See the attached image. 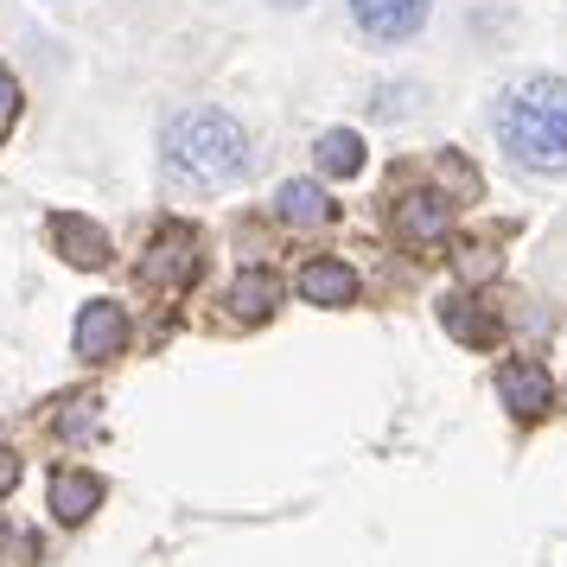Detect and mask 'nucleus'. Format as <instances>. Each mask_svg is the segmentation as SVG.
Segmentation results:
<instances>
[{
	"instance_id": "7",
	"label": "nucleus",
	"mask_w": 567,
	"mask_h": 567,
	"mask_svg": "<svg viewBox=\"0 0 567 567\" xmlns=\"http://www.w3.org/2000/svg\"><path fill=\"white\" fill-rule=\"evenodd\" d=\"M497 395H504V409L516 421H542V414L555 409V383H548V370L536 358H511L497 370Z\"/></svg>"
},
{
	"instance_id": "5",
	"label": "nucleus",
	"mask_w": 567,
	"mask_h": 567,
	"mask_svg": "<svg viewBox=\"0 0 567 567\" xmlns=\"http://www.w3.org/2000/svg\"><path fill=\"white\" fill-rule=\"evenodd\" d=\"M389 217H395V236H402V243L427 249V243H440V236L453 230V198L434 192V185H414V192H402V198L389 205Z\"/></svg>"
},
{
	"instance_id": "1",
	"label": "nucleus",
	"mask_w": 567,
	"mask_h": 567,
	"mask_svg": "<svg viewBox=\"0 0 567 567\" xmlns=\"http://www.w3.org/2000/svg\"><path fill=\"white\" fill-rule=\"evenodd\" d=\"M497 147L523 173H567V83L561 78H523L491 109Z\"/></svg>"
},
{
	"instance_id": "17",
	"label": "nucleus",
	"mask_w": 567,
	"mask_h": 567,
	"mask_svg": "<svg viewBox=\"0 0 567 567\" xmlns=\"http://www.w3.org/2000/svg\"><path fill=\"white\" fill-rule=\"evenodd\" d=\"M281 7H300V0H281Z\"/></svg>"
},
{
	"instance_id": "12",
	"label": "nucleus",
	"mask_w": 567,
	"mask_h": 567,
	"mask_svg": "<svg viewBox=\"0 0 567 567\" xmlns=\"http://www.w3.org/2000/svg\"><path fill=\"white\" fill-rule=\"evenodd\" d=\"M281 307V275H268V268H243L230 287V312L243 326H261L268 312Z\"/></svg>"
},
{
	"instance_id": "13",
	"label": "nucleus",
	"mask_w": 567,
	"mask_h": 567,
	"mask_svg": "<svg viewBox=\"0 0 567 567\" xmlns=\"http://www.w3.org/2000/svg\"><path fill=\"white\" fill-rule=\"evenodd\" d=\"M440 326L460 338V344H478V351L497 344V312L478 307V300H465V293H446V300H440Z\"/></svg>"
},
{
	"instance_id": "4",
	"label": "nucleus",
	"mask_w": 567,
	"mask_h": 567,
	"mask_svg": "<svg viewBox=\"0 0 567 567\" xmlns=\"http://www.w3.org/2000/svg\"><path fill=\"white\" fill-rule=\"evenodd\" d=\"M128 307H115V300H90V307L78 312V332H71V351H78L83 363H115L122 351H128Z\"/></svg>"
},
{
	"instance_id": "9",
	"label": "nucleus",
	"mask_w": 567,
	"mask_h": 567,
	"mask_svg": "<svg viewBox=\"0 0 567 567\" xmlns=\"http://www.w3.org/2000/svg\"><path fill=\"white\" fill-rule=\"evenodd\" d=\"M293 287H300L307 307H351V300H358V275H351V261H338V256L300 261Z\"/></svg>"
},
{
	"instance_id": "6",
	"label": "nucleus",
	"mask_w": 567,
	"mask_h": 567,
	"mask_svg": "<svg viewBox=\"0 0 567 567\" xmlns=\"http://www.w3.org/2000/svg\"><path fill=\"white\" fill-rule=\"evenodd\" d=\"M427 7L434 0H351V20L377 45H402V39H414V32L427 27Z\"/></svg>"
},
{
	"instance_id": "11",
	"label": "nucleus",
	"mask_w": 567,
	"mask_h": 567,
	"mask_svg": "<svg viewBox=\"0 0 567 567\" xmlns=\"http://www.w3.org/2000/svg\"><path fill=\"white\" fill-rule=\"evenodd\" d=\"M96 504H103V478H96V472H78V465H58V472H52V511H58V523H83Z\"/></svg>"
},
{
	"instance_id": "14",
	"label": "nucleus",
	"mask_w": 567,
	"mask_h": 567,
	"mask_svg": "<svg viewBox=\"0 0 567 567\" xmlns=\"http://www.w3.org/2000/svg\"><path fill=\"white\" fill-rule=\"evenodd\" d=\"M312 159H319V173H326V179H358V173H363V134L326 128L319 141H312Z\"/></svg>"
},
{
	"instance_id": "16",
	"label": "nucleus",
	"mask_w": 567,
	"mask_h": 567,
	"mask_svg": "<svg viewBox=\"0 0 567 567\" xmlns=\"http://www.w3.org/2000/svg\"><path fill=\"white\" fill-rule=\"evenodd\" d=\"M20 485V460H13V453H7V446H0V497H7V491Z\"/></svg>"
},
{
	"instance_id": "15",
	"label": "nucleus",
	"mask_w": 567,
	"mask_h": 567,
	"mask_svg": "<svg viewBox=\"0 0 567 567\" xmlns=\"http://www.w3.org/2000/svg\"><path fill=\"white\" fill-rule=\"evenodd\" d=\"M13 122H20V83H13L7 64H0V141L13 134Z\"/></svg>"
},
{
	"instance_id": "3",
	"label": "nucleus",
	"mask_w": 567,
	"mask_h": 567,
	"mask_svg": "<svg viewBox=\"0 0 567 567\" xmlns=\"http://www.w3.org/2000/svg\"><path fill=\"white\" fill-rule=\"evenodd\" d=\"M205 268V249H198V230L192 224H159L147 256H141V287L154 293H185Z\"/></svg>"
},
{
	"instance_id": "2",
	"label": "nucleus",
	"mask_w": 567,
	"mask_h": 567,
	"mask_svg": "<svg viewBox=\"0 0 567 567\" xmlns=\"http://www.w3.org/2000/svg\"><path fill=\"white\" fill-rule=\"evenodd\" d=\"M166 179L173 185H192V192H224L249 173V134L236 115L224 109H185L166 122Z\"/></svg>"
},
{
	"instance_id": "10",
	"label": "nucleus",
	"mask_w": 567,
	"mask_h": 567,
	"mask_svg": "<svg viewBox=\"0 0 567 567\" xmlns=\"http://www.w3.org/2000/svg\"><path fill=\"white\" fill-rule=\"evenodd\" d=\"M275 217L287 230H326L332 224V198H326V185H312V179H287L275 192Z\"/></svg>"
},
{
	"instance_id": "8",
	"label": "nucleus",
	"mask_w": 567,
	"mask_h": 567,
	"mask_svg": "<svg viewBox=\"0 0 567 567\" xmlns=\"http://www.w3.org/2000/svg\"><path fill=\"white\" fill-rule=\"evenodd\" d=\"M52 249L71 268H109L115 261V243H109L103 224H90V217H78V210H58L52 217Z\"/></svg>"
}]
</instances>
